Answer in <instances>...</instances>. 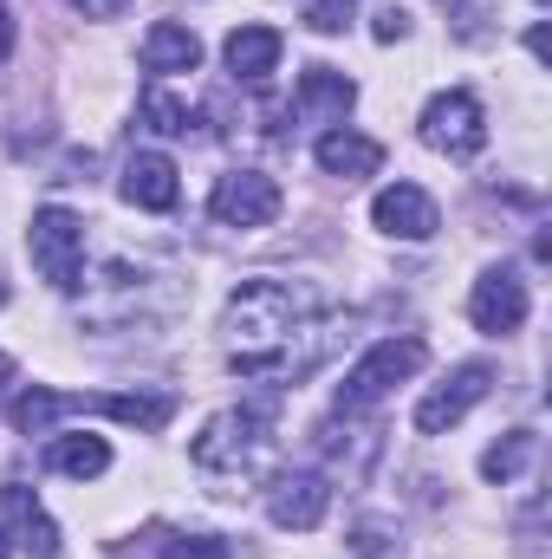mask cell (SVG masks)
Instances as JSON below:
<instances>
[{
    "label": "cell",
    "instance_id": "6da1fadb",
    "mask_svg": "<svg viewBox=\"0 0 552 559\" xmlns=\"http://www.w3.org/2000/svg\"><path fill=\"white\" fill-rule=\"evenodd\" d=\"M221 332H228V358L241 378L299 384L351 338V319H338L299 280H241L221 312Z\"/></svg>",
    "mask_w": 552,
    "mask_h": 559
},
{
    "label": "cell",
    "instance_id": "7a4b0ae2",
    "mask_svg": "<svg viewBox=\"0 0 552 559\" xmlns=\"http://www.w3.org/2000/svg\"><path fill=\"white\" fill-rule=\"evenodd\" d=\"M274 429H279V397H254V404L215 411V417L202 423V436H195L189 455H195L202 475L241 488V481H261V475L274 468V455H279Z\"/></svg>",
    "mask_w": 552,
    "mask_h": 559
},
{
    "label": "cell",
    "instance_id": "3957f363",
    "mask_svg": "<svg viewBox=\"0 0 552 559\" xmlns=\"http://www.w3.org/2000/svg\"><path fill=\"white\" fill-rule=\"evenodd\" d=\"M111 417V423H131V429H163V423L176 417V397L169 391H118V397H85V391H46V384H33V391H20L13 404H7V423L20 429V436H46L59 417Z\"/></svg>",
    "mask_w": 552,
    "mask_h": 559
},
{
    "label": "cell",
    "instance_id": "277c9868",
    "mask_svg": "<svg viewBox=\"0 0 552 559\" xmlns=\"http://www.w3.org/2000/svg\"><path fill=\"white\" fill-rule=\"evenodd\" d=\"M422 365H429V345H422V338H384V345H371V352L345 371V384H338V417L377 411L397 384H410Z\"/></svg>",
    "mask_w": 552,
    "mask_h": 559
},
{
    "label": "cell",
    "instance_id": "5b68a950",
    "mask_svg": "<svg viewBox=\"0 0 552 559\" xmlns=\"http://www.w3.org/2000/svg\"><path fill=\"white\" fill-rule=\"evenodd\" d=\"M26 254H33V267L46 286H59V293H79L85 286V222L72 215V209H33V228H26Z\"/></svg>",
    "mask_w": 552,
    "mask_h": 559
},
{
    "label": "cell",
    "instance_id": "8992f818",
    "mask_svg": "<svg viewBox=\"0 0 552 559\" xmlns=\"http://www.w3.org/2000/svg\"><path fill=\"white\" fill-rule=\"evenodd\" d=\"M422 143L435 150V156H475L481 143H488V111H481V98L475 92H435L429 105H422Z\"/></svg>",
    "mask_w": 552,
    "mask_h": 559
},
{
    "label": "cell",
    "instance_id": "52a82bcc",
    "mask_svg": "<svg viewBox=\"0 0 552 559\" xmlns=\"http://www.w3.org/2000/svg\"><path fill=\"white\" fill-rule=\"evenodd\" d=\"M208 215L221 228H267L279 215V182L261 176V169H228L215 182V195H208Z\"/></svg>",
    "mask_w": 552,
    "mask_h": 559
},
{
    "label": "cell",
    "instance_id": "ba28073f",
    "mask_svg": "<svg viewBox=\"0 0 552 559\" xmlns=\"http://www.w3.org/2000/svg\"><path fill=\"white\" fill-rule=\"evenodd\" d=\"M527 280L514 274V267H488V274L475 280V293H468V319H475V332H494V338H507V332H520L527 325Z\"/></svg>",
    "mask_w": 552,
    "mask_h": 559
},
{
    "label": "cell",
    "instance_id": "9c48e42d",
    "mask_svg": "<svg viewBox=\"0 0 552 559\" xmlns=\"http://www.w3.org/2000/svg\"><path fill=\"white\" fill-rule=\"evenodd\" d=\"M488 391H494V371H488V365H461V371H448V378L416 404V429H422V436H448V429L468 417Z\"/></svg>",
    "mask_w": 552,
    "mask_h": 559
},
{
    "label": "cell",
    "instance_id": "30bf717a",
    "mask_svg": "<svg viewBox=\"0 0 552 559\" xmlns=\"http://www.w3.org/2000/svg\"><path fill=\"white\" fill-rule=\"evenodd\" d=\"M325 508H332V488H325V475H274V488H267V521H274L279 534H312L319 521H325Z\"/></svg>",
    "mask_w": 552,
    "mask_h": 559
},
{
    "label": "cell",
    "instance_id": "8fae6325",
    "mask_svg": "<svg viewBox=\"0 0 552 559\" xmlns=\"http://www.w3.org/2000/svg\"><path fill=\"white\" fill-rule=\"evenodd\" d=\"M371 222H377L391 241H429V235L442 228L435 202H429L416 182H391V189H377V202H371Z\"/></svg>",
    "mask_w": 552,
    "mask_h": 559
},
{
    "label": "cell",
    "instance_id": "7c38bea8",
    "mask_svg": "<svg viewBox=\"0 0 552 559\" xmlns=\"http://www.w3.org/2000/svg\"><path fill=\"white\" fill-rule=\"evenodd\" d=\"M312 156H319V169H325V176H338V182H364V176H377V169H384V143L358 138L351 124H332L325 138L312 143Z\"/></svg>",
    "mask_w": 552,
    "mask_h": 559
},
{
    "label": "cell",
    "instance_id": "4fadbf2b",
    "mask_svg": "<svg viewBox=\"0 0 552 559\" xmlns=\"http://www.w3.org/2000/svg\"><path fill=\"white\" fill-rule=\"evenodd\" d=\"M124 202L131 209H149V215H169L176 209V195H182V182H176V163L163 156V150H137L131 163H124Z\"/></svg>",
    "mask_w": 552,
    "mask_h": 559
},
{
    "label": "cell",
    "instance_id": "5bb4252c",
    "mask_svg": "<svg viewBox=\"0 0 552 559\" xmlns=\"http://www.w3.org/2000/svg\"><path fill=\"white\" fill-rule=\"evenodd\" d=\"M0 508H7V521H13L20 554L26 559H59V527H52V514L39 508V495H33L26 481H7V488H0Z\"/></svg>",
    "mask_w": 552,
    "mask_h": 559
},
{
    "label": "cell",
    "instance_id": "9a60e30c",
    "mask_svg": "<svg viewBox=\"0 0 552 559\" xmlns=\"http://www.w3.org/2000/svg\"><path fill=\"white\" fill-rule=\"evenodd\" d=\"M292 105H299V118H312V124H338V118L358 105V85H351L345 72H332V66H305Z\"/></svg>",
    "mask_w": 552,
    "mask_h": 559
},
{
    "label": "cell",
    "instance_id": "2e32d148",
    "mask_svg": "<svg viewBox=\"0 0 552 559\" xmlns=\"http://www.w3.org/2000/svg\"><path fill=\"white\" fill-rule=\"evenodd\" d=\"M195 66H202V39L182 20H156L143 33V72L149 79H176V72H195Z\"/></svg>",
    "mask_w": 552,
    "mask_h": 559
},
{
    "label": "cell",
    "instance_id": "e0dca14e",
    "mask_svg": "<svg viewBox=\"0 0 552 559\" xmlns=\"http://www.w3.org/2000/svg\"><path fill=\"white\" fill-rule=\"evenodd\" d=\"M221 52H228V72H235V79L261 85V79L279 66V33H274V26H235Z\"/></svg>",
    "mask_w": 552,
    "mask_h": 559
},
{
    "label": "cell",
    "instance_id": "ac0fdd59",
    "mask_svg": "<svg viewBox=\"0 0 552 559\" xmlns=\"http://www.w3.org/2000/svg\"><path fill=\"white\" fill-rule=\"evenodd\" d=\"M46 468L72 475V481H98L111 468V442L105 436H52L46 442Z\"/></svg>",
    "mask_w": 552,
    "mask_h": 559
},
{
    "label": "cell",
    "instance_id": "d6986e66",
    "mask_svg": "<svg viewBox=\"0 0 552 559\" xmlns=\"http://www.w3.org/2000/svg\"><path fill=\"white\" fill-rule=\"evenodd\" d=\"M533 449H540V442H533V429H514V436H501V442H494V449L481 455V475L507 488V481H520V475H527Z\"/></svg>",
    "mask_w": 552,
    "mask_h": 559
},
{
    "label": "cell",
    "instance_id": "ffe728a7",
    "mask_svg": "<svg viewBox=\"0 0 552 559\" xmlns=\"http://www.w3.org/2000/svg\"><path fill=\"white\" fill-rule=\"evenodd\" d=\"M137 118L156 131V138H189V131H195V111H189L182 98H169L163 85H149V92L137 98Z\"/></svg>",
    "mask_w": 552,
    "mask_h": 559
},
{
    "label": "cell",
    "instance_id": "44dd1931",
    "mask_svg": "<svg viewBox=\"0 0 552 559\" xmlns=\"http://www.w3.org/2000/svg\"><path fill=\"white\" fill-rule=\"evenodd\" d=\"M163 559H235V554L215 534H182V540H163Z\"/></svg>",
    "mask_w": 552,
    "mask_h": 559
},
{
    "label": "cell",
    "instance_id": "7402d4cb",
    "mask_svg": "<svg viewBox=\"0 0 552 559\" xmlns=\"http://www.w3.org/2000/svg\"><path fill=\"white\" fill-rule=\"evenodd\" d=\"M305 26L312 33H345L351 26V0H305Z\"/></svg>",
    "mask_w": 552,
    "mask_h": 559
},
{
    "label": "cell",
    "instance_id": "603a6c76",
    "mask_svg": "<svg viewBox=\"0 0 552 559\" xmlns=\"http://www.w3.org/2000/svg\"><path fill=\"white\" fill-rule=\"evenodd\" d=\"M371 33H377V39H384V46H397V39H404V33H410V13H404V7H384V13H377V20H371Z\"/></svg>",
    "mask_w": 552,
    "mask_h": 559
},
{
    "label": "cell",
    "instance_id": "cb8c5ba5",
    "mask_svg": "<svg viewBox=\"0 0 552 559\" xmlns=\"http://www.w3.org/2000/svg\"><path fill=\"white\" fill-rule=\"evenodd\" d=\"M72 7H79L85 20H118V13H124L131 0H72Z\"/></svg>",
    "mask_w": 552,
    "mask_h": 559
},
{
    "label": "cell",
    "instance_id": "d4e9b609",
    "mask_svg": "<svg viewBox=\"0 0 552 559\" xmlns=\"http://www.w3.org/2000/svg\"><path fill=\"white\" fill-rule=\"evenodd\" d=\"M351 547H358V554H364V559H384V527H371V521H364Z\"/></svg>",
    "mask_w": 552,
    "mask_h": 559
},
{
    "label": "cell",
    "instance_id": "484cf974",
    "mask_svg": "<svg viewBox=\"0 0 552 559\" xmlns=\"http://www.w3.org/2000/svg\"><path fill=\"white\" fill-rule=\"evenodd\" d=\"M13 59V13H7V0H0V66Z\"/></svg>",
    "mask_w": 552,
    "mask_h": 559
},
{
    "label": "cell",
    "instance_id": "4316f807",
    "mask_svg": "<svg viewBox=\"0 0 552 559\" xmlns=\"http://www.w3.org/2000/svg\"><path fill=\"white\" fill-rule=\"evenodd\" d=\"M527 52H533L540 66H547V59H552V39H547V26H533V33H527Z\"/></svg>",
    "mask_w": 552,
    "mask_h": 559
},
{
    "label": "cell",
    "instance_id": "83f0119b",
    "mask_svg": "<svg viewBox=\"0 0 552 559\" xmlns=\"http://www.w3.org/2000/svg\"><path fill=\"white\" fill-rule=\"evenodd\" d=\"M7 378H13V358H7V352H0V384H7Z\"/></svg>",
    "mask_w": 552,
    "mask_h": 559
},
{
    "label": "cell",
    "instance_id": "f1b7e54d",
    "mask_svg": "<svg viewBox=\"0 0 552 559\" xmlns=\"http://www.w3.org/2000/svg\"><path fill=\"white\" fill-rule=\"evenodd\" d=\"M7 554H13V540H7V534H0V559H7Z\"/></svg>",
    "mask_w": 552,
    "mask_h": 559
},
{
    "label": "cell",
    "instance_id": "f546056e",
    "mask_svg": "<svg viewBox=\"0 0 552 559\" xmlns=\"http://www.w3.org/2000/svg\"><path fill=\"white\" fill-rule=\"evenodd\" d=\"M0 306H7V286H0Z\"/></svg>",
    "mask_w": 552,
    "mask_h": 559
}]
</instances>
